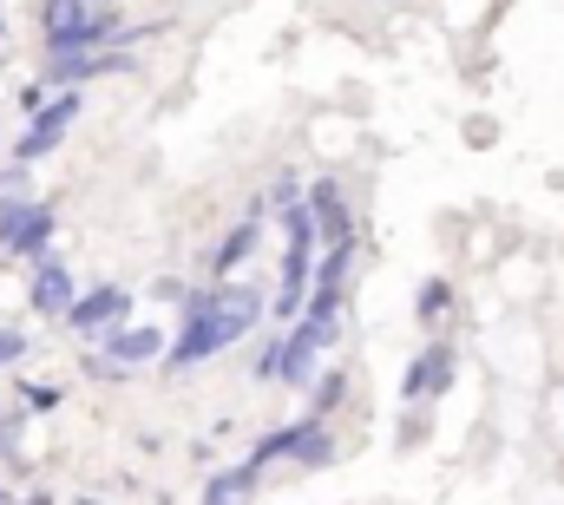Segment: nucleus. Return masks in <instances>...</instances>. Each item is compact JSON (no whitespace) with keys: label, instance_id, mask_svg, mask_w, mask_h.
I'll list each match as a JSON object with an SVG mask.
<instances>
[{"label":"nucleus","instance_id":"nucleus-1","mask_svg":"<svg viewBox=\"0 0 564 505\" xmlns=\"http://www.w3.org/2000/svg\"><path fill=\"white\" fill-rule=\"evenodd\" d=\"M263 296H257V282H217V289H204L197 302H191V315H184V335L171 342V368H197V362H217L230 342H243L257 322H263Z\"/></svg>","mask_w":564,"mask_h":505},{"label":"nucleus","instance_id":"nucleus-2","mask_svg":"<svg viewBox=\"0 0 564 505\" xmlns=\"http://www.w3.org/2000/svg\"><path fill=\"white\" fill-rule=\"evenodd\" d=\"M46 53H99L112 40H126V26L99 7V0H46Z\"/></svg>","mask_w":564,"mask_h":505},{"label":"nucleus","instance_id":"nucleus-3","mask_svg":"<svg viewBox=\"0 0 564 505\" xmlns=\"http://www.w3.org/2000/svg\"><path fill=\"white\" fill-rule=\"evenodd\" d=\"M335 329H341V315H328V309H302V315H295V329L282 335V380H289V387H308L315 362H322L328 342H335Z\"/></svg>","mask_w":564,"mask_h":505},{"label":"nucleus","instance_id":"nucleus-4","mask_svg":"<svg viewBox=\"0 0 564 505\" xmlns=\"http://www.w3.org/2000/svg\"><path fill=\"white\" fill-rule=\"evenodd\" d=\"M270 460H295V466H328V460H335V440H328V427H322V420H295V427H282V433H270V440H257L250 466L263 473Z\"/></svg>","mask_w":564,"mask_h":505},{"label":"nucleus","instance_id":"nucleus-5","mask_svg":"<svg viewBox=\"0 0 564 505\" xmlns=\"http://www.w3.org/2000/svg\"><path fill=\"white\" fill-rule=\"evenodd\" d=\"M126 315H132V289L99 282V289H86V296L73 302V315H66V322H73L79 335H99V342H106L112 329H126Z\"/></svg>","mask_w":564,"mask_h":505},{"label":"nucleus","instance_id":"nucleus-6","mask_svg":"<svg viewBox=\"0 0 564 505\" xmlns=\"http://www.w3.org/2000/svg\"><path fill=\"white\" fill-rule=\"evenodd\" d=\"M46 244H53V211L46 204H0V250L46 256Z\"/></svg>","mask_w":564,"mask_h":505},{"label":"nucleus","instance_id":"nucleus-7","mask_svg":"<svg viewBox=\"0 0 564 505\" xmlns=\"http://www.w3.org/2000/svg\"><path fill=\"white\" fill-rule=\"evenodd\" d=\"M158 355H171L158 329H112L106 348H99L86 368H93V375H119V368H139V362H158Z\"/></svg>","mask_w":564,"mask_h":505},{"label":"nucleus","instance_id":"nucleus-8","mask_svg":"<svg viewBox=\"0 0 564 505\" xmlns=\"http://www.w3.org/2000/svg\"><path fill=\"white\" fill-rule=\"evenodd\" d=\"M73 119H79V93H53V99L33 112V126H26V138H20L13 151H20L26 164H33V158H46V151L66 138V126H73Z\"/></svg>","mask_w":564,"mask_h":505},{"label":"nucleus","instance_id":"nucleus-9","mask_svg":"<svg viewBox=\"0 0 564 505\" xmlns=\"http://www.w3.org/2000/svg\"><path fill=\"white\" fill-rule=\"evenodd\" d=\"M446 380H453V348L446 342H426L421 355L408 362V375H401V400L414 407V400H433V394H446Z\"/></svg>","mask_w":564,"mask_h":505},{"label":"nucleus","instance_id":"nucleus-10","mask_svg":"<svg viewBox=\"0 0 564 505\" xmlns=\"http://www.w3.org/2000/svg\"><path fill=\"white\" fill-rule=\"evenodd\" d=\"M99 73H132V53H53L46 60V86H79V79H99Z\"/></svg>","mask_w":564,"mask_h":505},{"label":"nucleus","instance_id":"nucleus-11","mask_svg":"<svg viewBox=\"0 0 564 505\" xmlns=\"http://www.w3.org/2000/svg\"><path fill=\"white\" fill-rule=\"evenodd\" d=\"M26 302H33L40 315H73V302H79V296H73V276H66L59 262H40V269H33V296H26Z\"/></svg>","mask_w":564,"mask_h":505},{"label":"nucleus","instance_id":"nucleus-12","mask_svg":"<svg viewBox=\"0 0 564 505\" xmlns=\"http://www.w3.org/2000/svg\"><path fill=\"white\" fill-rule=\"evenodd\" d=\"M308 211H315V224H322V244H348V237H355L348 204H341L335 184H308Z\"/></svg>","mask_w":564,"mask_h":505},{"label":"nucleus","instance_id":"nucleus-13","mask_svg":"<svg viewBox=\"0 0 564 505\" xmlns=\"http://www.w3.org/2000/svg\"><path fill=\"white\" fill-rule=\"evenodd\" d=\"M257 237H263V217H243V224H237V230L210 250V269H217V276H230L243 256H257Z\"/></svg>","mask_w":564,"mask_h":505},{"label":"nucleus","instance_id":"nucleus-14","mask_svg":"<svg viewBox=\"0 0 564 505\" xmlns=\"http://www.w3.org/2000/svg\"><path fill=\"white\" fill-rule=\"evenodd\" d=\"M250 493H257V466L243 460L237 473H217V480L204 486V505H250Z\"/></svg>","mask_w":564,"mask_h":505},{"label":"nucleus","instance_id":"nucleus-15","mask_svg":"<svg viewBox=\"0 0 564 505\" xmlns=\"http://www.w3.org/2000/svg\"><path fill=\"white\" fill-rule=\"evenodd\" d=\"M446 309H453V282H440V276H433V282L421 289V322L433 329V322H440Z\"/></svg>","mask_w":564,"mask_h":505},{"label":"nucleus","instance_id":"nucleus-16","mask_svg":"<svg viewBox=\"0 0 564 505\" xmlns=\"http://www.w3.org/2000/svg\"><path fill=\"white\" fill-rule=\"evenodd\" d=\"M341 394H348V380H341V375H328L322 387H315V413H308V420H322V413H328V407H335Z\"/></svg>","mask_w":564,"mask_h":505},{"label":"nucleus","instance_id":"nucleus-17","mask_svg":"<svg viewBox=\"0 0 564 505\" xmlns=\"http://www.w3.org/2000/svg\"><path fill=\"white\" fill-rule=\"evenodd\" d=\"M20 394H26V407H33V413L59 407V387H53V380H33V387H20Z\"/></svg>","mask_w":564,"mask_h":505},{"label":"nucleus","instance_id":"nucleus-18","mask_svg":"<svg viewBox=\"0 0 564 505\" xmlns=\"http://www.w3.org/2000/svg\"><path fill=\"white\" fill-rule=\"evenodd\" d=\"M26 355V335H13V329H0V368H13Z\"/></svg>","mask_w":564,"mask_h":505},{"label":"nucleus","instance_id":"nucleus-19","mask_svg":"<svg viewBox=\"0 0 564 505\" xmlns=\"http://www.w3.org/2000/svg\"><path fill=\"white\" fill-rule=\"evenodd\" d=\"M295 191H302V178H295V171H282L276 191H270V204H289V211H295Z\"/></svg>","mask_w":564,"mask_h":505},{"label":"nucleus","instance_id":"nucleus-20","mask_svg":"<svg viewBox=\"0 0 564 505\" xmlns=\"http://www.w3.org/2000/svg\"><path fill=\"white\" fill-rule=\"evenodd\" d=\"M0 505H7V493H0Z\"/></svg>","mask_w":564,"mask_h":505}]
</instances>
